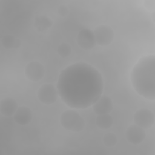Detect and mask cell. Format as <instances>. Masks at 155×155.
Masks as SVG:
<instances>
[{"label": "cell", "mask_w": 155, "mask_h": 155, "mask_svg": "<svg viewBox=\"0 0 155 155\" xmlns=\"http://www.w3.org/2000/svg\"><path fill=\"white\" fill-rule=\"evenodd\" d=\"M113 123L112 117L109 114L97 115L96 119V124L101 130H107L110 128Z\"/></svg>", "instance_id": "cell-13"}, {"label": "cell", "mask_w": 155, "mask_h": 155, "mask_svg": "<svg viewBox=\"0 0 155 155\" xmlns=\"http://www.w3.org/2000/svg\"><path fill=\"white\" fill-rule=\"evenodd\" d=\"M24 74L28 80L32 82H38L44 76V66L39 62L31 61L25 66Z\"/></svg>", "instance_id": "cell-6"}, {"label": "cell", "mask_w": 155, "mask_h": 155, "mask_svg": "<svg viewBox=\"0 0 155 155\" xmlns=\"http://www.w3.org/2000/svg\"><path fill=\"white\" fill-rule=\"evenodd\" d=\"M57 51L58 54L62 58H67L71 53V47L67 42L61 43L58 47Z\"/></svg>", "instance_id": "cell-16"}, {"label": "cell", "mask_w": 155, "mask_h": 155, "mask_svg": "<svg viewBox=\"0 0 155 155\" xmlns=\"http://www.w3.org/2000/svg\"><path fill=\"white\" fill-rule=\"evenodd\" d=\"M131 82L137 93L150 100H154V56L143 58L134 66Z\"/></svg>", "instance_id": "cell-1"}, {"label": "cell", "mask_w": 155, "mask_h": 155, "mask_svg": "<svg viewBox=\"0 0 155 155\" xmlns=\"http://www.w3.org/2000/svg\"><path fill=\"white\" fill-rule=\"evenodd\" d=\"M112 100L106 95L99 96L92 105L94 112L97 114H109L113 110Z\"/></svg>", "instance_id": "cell-9"}, {"label": "cell", "mask_w": 155, "mask_h": 155, "mask_svg": "<svg viewBox=\"0 0 155 155\" xmlns=\"http://www.w3.org/2000/svg\"><path fill=\"white\" fill-rule=\"evenodd\" d=\"M145 130L135 124L129 126L125 131V137L127 140L136 145L142 143L145 139Z\"/></svg>", "instance_id": "cell-8"}, {"label": "cell", "mask_w": 155, "mask_h": 155, "mask_svg": "<svg viewBox=\"0 0 155 155\" xmlns=\"http://www.w3.org/2000/svg\"><path fill=\"white\" fill-rule=\"evenodd\" d=\"M134 122L144 130L151 128L154 122V115L148 108H140L136 111L133 116Z\"/></svg>", "instance_id": "cell-5"}, {"label": "cell", "mask_w": 155, "mask_h": 155, "mask_svg": "<svg viewBox=\"0 0 155 155\" xmlns=\"http://www.w3.org/2000/svg\"><path fill=\"white\" fill-rule=\"evenodd\" d=\"M58 13L61 16L65 17L69 13L68 8L65 5H61L58 8Z\"/></svg>", "instance_id": "cell-17"}, {"label": "cell", "mask_w": 155, "mask_h": 155, "mask_svg": "<svg viewBox=\"0 0 155 155\" xmlns=\"http://www.w3.org/2000/svg\"><path fill=\"white\" fill-rule=\"evenodd\" d=\"M1 43L5 49L17 48L20 46V41L11 35H5L1 39Z\"/></svg>", "instance_id": "cell-14"}, {"label": "cell", "mask_w": 155, "mask_h": 155, "mask_svg": "<svg viewBox=\"0 0 155 155\" xmlns=\"http://www.w3.org/2000/svg\"><path fill=\"white\" fill-rule=\"evenodd\" d=\"M33 117V113L27 106L19 107L13 115V119L18 125L24 126L29 124Z\"/></svg>", "instance_id": "cell-10"}, {"label": "cell", "mask_w": 155, "mask_h": 155, "mask_svg": "<svg viewBox=\"0 0 155 155\" xmlns=\"http://www.w3.org/2000/svg\"><path fill=\"white\" fill-rule=\"evenodd\" d=\"M37 94L39 100L45 105L54 104L58 97V90L51 84H44L41 85Z\"/></svg>", "instance_id": "cell-4"}, {"label": "cell", "mask_w": 155, "mask_h": 155, "mask_svg": "<svg viewBox=\"0 0 155 155\" xmlns=\"http://www.w3.org/2000/svg\"><path fill=\"white\" fill-rule=\"evenodd\" d=\"M76 42L81 48L87 50L93 48L96 45L93 31L87 28L82 29L78 33Z\"/></svg>", "instance_id": "cell-7"}, {"label": "cell", "mask_w": 155, "mask_h": 155, "mask_svg": "<svg viewBox=\"0 0 155 155\" xmlns=\"http://www.w3.org/2000/svg\"><path fill=\"white\" fill-rule=\"evenodd\" d=\"M35 27L40 32L49 29L53 25V21L45 16H38L35 19Z\"/></svg>", "instance_id": "cell-12"}, {"label": "cell", "mask_w": 155, "mask_h": 155, "mask_svg": "<svg viewBox=\"0 0 155 155\" xmlns=\"http://www.w3.org/2000/svg\"><path fill=\"white\" fill-rule=\"evenodd\" d=\"M102 141L104 144L107 147H114L117 142V137L114 133H108L105 134L103 138Z\"/></svg>", "instance_id": "cell-15"}, {"label": "cell", "mask_w": 155, "mask_h": 155, "mask_svg": "<svg viewBox=\"0 0 155 155\" xmlns=\"http://www.w3.org/2000/svg\"><path fill=\"white\" fill-rule=\"evenodd\" d=\"M96 44L101 46L110 45L113 41L114 33L113 28L105 24H101L96 27L93 31Z\"/></svg>", "instance_id": "cell-3"}, {"label": "cell", "mask_w": 155, "mask_h": 155, "mask_svg": "<svg viewBox=\"0 0 155 155\" xmlns=\"http://www.w3.org/2000/svg\"><path fill=\"white\" fill-rule=\"evenodd\" d=\"M60 122L65 130L73 132H80L85 127V120L79 113L73 110H67L60 117Z\"/></svg>", "instance_id": "cell-2"}, {"label": "cell", "mask_w": 155, "mask_h": 155, "mask_svg": "<svg viewBox=\"0 0 155 155\" xmlns=\"http://www.w3.org/2000/svg\"><path fill=\"white\" fill-rule=\"evenodd\" d=\"M18 107L16 101L12 97H5L0 102L1 113L6 117L13 116Z\"/></svg>", "instance_id": "cell-11"}]
</instances>
